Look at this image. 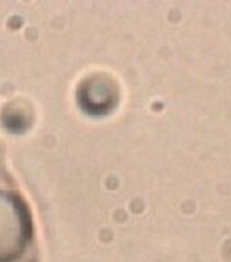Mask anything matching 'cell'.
Returning <instances> with one entry per match:
<instances>
[{"instance_id": "cell-1", "label": "cell", "mask_w": 231, "mask_h": 262, "mask_svg": "<svg viewBox=\"0 0 231 262\" xmlns=\"http://www.w3.org/2000/svg\"><path fill=\"white\" fill-rule=\"evenodd\" d=\"M0 262H38L32 209L0 150Z\"/></svg>"}]
</instances>
